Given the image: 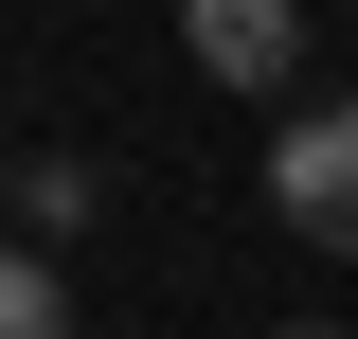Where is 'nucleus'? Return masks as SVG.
Returning <instances> with one entry per match:
<instances>
[{
	"label": "nucleus",
	"instance_id": "f257e3e1",
	"mask_svg": "<svg viewBox=\"0 0 358 339\" xmlns=\"http://www.w3.org/2000/svg\"><path fill=\"white\" fill-rule=\"evenodd\" d=\"M268 214L305 250H358V107H287L268 126Z\"/></svg>",
	"mask_w": 358,
	"mask_h": 339
},
{
	"label": "nucleus",
	"instance_id": "f03ea898",
	"mask_svg": "<svg viewBox=\"0 0 358 339\" xmlns=\"http://www.w3.org/2000/svg\"><path fill=\"white\" fill-rule=\"evenodd\" d=\"M179 54L215 89H287L305 72V18H287V0H179Z\"/></svg>",
	"mask_w": 358,
	"mask_h": 339
},
{
	"label": "nucleus",
	"instance_id": "7ed1b4c3",
	"mask_svg": "<svg viewBox=\"0 0 358 339\" xmlns=\"http://www.w3.org/2000/svg\"><path fill=\"white\" fill-rule=\"evenodd\" d=\"M90 214H108V179H90V161H36V179H18V250H72Z\"/></svg>",
	"mask_w": 358,
	"mask_h": 339
},
{
	"label": "nucleus",
	"instance_id": "20e7f679",
	"mask_svg": "<svg viewBox=\"0 0 358 339\" xmlns=\"http://www.w3.org/2000/svg\"><path fill=\"white\" fill-rule=\"evenodd\" d=\"M0 339H72V286H54V250H0Z\"/></svg>",
	"mask_w": 358,
	"mask_h": 339
},
{
	"label": "nucleus",
	"instance_id": "39448f33",
	"mask_svg": "<svg viewBox=\"0 0 358 339\" xmlns=\"http://www.w3.org/2000/svg\"><path fill=\"white\" fill-rule=\"evenodd\" d=\"M268 339H341V322H268Z\"/></svg>",
	"mask_w": 358,
	"mask_h": 339
}]
</instances>
